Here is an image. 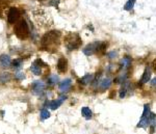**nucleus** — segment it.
<instances>
[{"mask_svg": "<svg viewBox=\"0 0 156 134\" xmlns=\"http://www.w3.org/2000/svg\"><path fill=\"white\" fill-rule=\"evenodd\" d=\"M59 39H60V32L57 30H51V31L46 32L43 35L41 40V45L43 48L46 49H50L52 46L59 44Z\"/></svg>", "mask_w": 156, "mask_h": 134, "instance_id": "1", "label": "nucleus"}, {"mask_svg": "<svg viewBox=\"0 0 156 134\" xmlns=\"http://www.w3.org/2000/svg\"><path fill=\"white\" fill-rule=\"evenodd\" d=\"M82 44V40L78 34H69L65 37V45L69 51L76 50Z\"/></svg>", "mask_w": 156, "mask_h": 134, "instance_id": "2", "label": "nucleus"}, {"mask_svg": "<svg viewBox=\"0 0 156 134\" xmlns=\"http://www.w3.org/2000/svg\"><path fill=\"white\" fill-rule=\"evenodd\" d=\"M15 34L17 35V37H19L20 40H26L29 35V27L28 24L26 23L25 20H21L18 23L15 25L14 27Z\"/></svg>", "mask_w": 156, "mask_h": 134, "instance_id": "3", "label": "nucleus"}, {"mask_svg": "<svg viewBox=\"0 0 156 134\" xmlns=\"http://www.w3.org/2000/svg\"><path fill=\"white\" fill-rule=\"evenodd\" d=\"M107 47V44L104 42H94L92 44H89L87 47L83 49V53L87 56H90V55L95 54L96 52L102 51L105 48Z\"/></svg>", "mask_w": 156, "mask_h": 134, "instance_id": "4", "label": "nucleus"}, {"mask_svg": "<svg viewBox=\"0 0 156 134\" xmlns=\"http://www.w3.org/2000/svg\"><path fill=\"white\" fill-rule=\"evenodd\" d=\"M151 110H150V105L146 104L144 106V112L142 115V118H140V121L137 124L138 128H144L147 129L148 126H150V118H151Z\"/></svg>", "mask_w": 156, "mask_h": 134, "instance_id": "5", "label": "nucleus"}, {"mask_svg": "<svg viewBox=\"0 0 156 134\" xmlns=\"http://www.w3.org/2000/svg\"><path fill=\"white\" fill-rule=\"evenodd\" d=\"M20 18V11L17 7H11L7 12V22L9 24H15Z\"/></svg>", "mask_w": 156, "mask_h": 134, "instance_id": "6", "label": "nucleus"}, {"mask_svg": "<svg viewBox=\"0 0 156 134\" xmlns=\"http://www.w3.org/2000/svg\"><path fill=\"white\" fill-rule=\"evenodd\" d=\"M42 67H47V65L45 64L42 59L39 58L31 65V67H30V71H31L34 75H40L42 73Z\"/></svg>", "mask_w": 156, "mask_h": 134, "instance_id": "7", "label": "nucleus"}, {"mask_svg": "<svg viewBox=\"0 0 156 134\" xmlns=\"http://www.w3.org/2000/svg\"><path fill=\"white\" fill-rule=\"evenodd\" d=\"M31 87H32V92H34V95L40 96V95H42V93H44L45 88H46V85L44 84V82H43V81L37 80V81H34V83H32Z\"/></svg>", "mask_w": 156, "mask_h": 134, "instance_id": "8", "label": "nucleus"}, {"mask_svg": "<svg viewBox=\"0 0 156 134\" xmlns=\"http://www.w3.org/2000/svg\"><path fill=\"white\" fill-rule=\"evenodd\" d=\"M0 65L3 69H7L12 65V59L9 55L6 54H1L0 55Z\"/></svg>", "mask_w": 156, "mask_h": 134, "instance_id": "9", "label": "nucleus"}, {"mask_svg": "<svg viewBox=\"0 0 156 134\" xmlns=\"http://www.w3.org/2000/svg\"><path fill=\"white\" fill-rule=\"evenodd\" d=\"M68 69V62L65 57H60L57 62V70L59 73H66Z\"/></svg>", "mask_w": 156, "mask_h": 134, "instance_id": "10", "label": "nucleus"}, {"mask_svg": "<svg viewBox=\"0 0 156 134\" xmlns=\"http://www.w3.org/2000/svg\"><path fill=\"white\" fill-rule=\"evenodd\" d=\"M71 84H72L71 79L67 78V79H65L64 81L60 82V84H59V90H60V92H62V93L68 92V90H70V87H71Z\"/></svg>", "mask_w": 156, "mask_h": 134, "instance_id": "11", "label": "nucleus"}, {"mask_svg": "<svg viewBox=\"0 0 156 134\" xmlns=\"http://www.w3.org/2000/svg\"><path fill=\"white\" fill-rule=\"evenodd\" d=\"M150 77H151V69L149 67H147L145 69V72H144V74H143L142 79H140V83H142V84L147 83L150 80Z\"/></svg>", "mask_w": 156, "mask_h": 134, "instance_id": "12", "label": "nucleus"}, {"mask_svg": "<svg viewBox=\"0 0 156 134\" xmlns=\"http://www.w3.org/2000/svg\"><path fill=\"white\" fill-rule=\"evenodd\" d=\"M110 84H112V79H110V78H105V79H103L102 81L100 82L99 87H100V90H105L110 86Z\"/></svg>", "mask_w": 156, "mask_h": 134, "instance_id": "13", "label": "nucleus"}, {"mask_svg": "<svg viewBox=\"0 0 156 134\" xmlns=\"http://www.w3.org/2000/svg\"><path fill=\"white\" fill-rule=\"evenodd\" d=\"M93 79H94V76H93L92 74H87V75H84L81 79H80V82H81L83 85H87L93 81Z\"/></svg>", "mask_w": 156, "mask_h": 134, "instance_id": "14", "label": "nucleus"}, {"mask_svg": "<svg viewBox=\"0 0 156 134\" xmlns=\"http://www.w3.org/2000/svg\"><path fill=\"white\" fill-rule=\"evenodd\" d=\"M62 101L60 100V99H58V100H53V101H51V102L49 103L48 106H49L50 109L55 110V109H57V108H58L60 105H62Z\"/></svg>", "mask_w": 156, "mask_h": 134, "instance_id": "15", "label": "nucleus"}, {"mask_svg": "<svg viewBox=\"0 0 156 134\" xmlns=\"http://www.w3.org/2000/svg\"><path fill=\"white\" fill-rule=\"evenodd\" d=\"M11 80V74L7 72H4V73H1L0 74V83H6Z\"/></svg>", "mask_w": 156, "mask_h": 134, "instance_id": "16", "label": "nucleus"}, {"mask_svg": "<svg viewBox=\"0 0 156 134\" xmlns=\"http://www.w3.org/2000/svg\"><path fill=\"white\" fill-rule=\"evenodd\" d=\"M121 65H122L123 69H128L131 65V58L129 56H125L124 58L121 60Z\"/></svg>", "mask_w": 156, "mask_h": 134, "instance_id": "17", "label": "nucleus"}, {"mask_svg": "<svg viewBox=\"0 0 156 134\" xmlns=\"http://www.w3.org/2000/svg\"><path fill=\"white\" fill-rule=\"evenodd\" d=\"M81 113H82V115L87 118V120H90V118H92V115H93V112H92V110L90 109L89 107H83L81 109Z\"/></svg>", "mask_w": 156, "mask_h": 134, "instance_id": "18", "label": "nucleus"}, {"mask_svg": "<svg viewBox=\"0 0 156 134\" xmlns=\"http://www.w3.org/2000/svg\"><path fill=\"white\" fill-rule=\"evenodd\" d=\"M12 68H14V69L19 71L22 68V65H23V62H22V59H20V58L15 59L14 62H12Z\"/></svg>", "mask_w": 156, "mask_h": 134, "instance_id": "19", "label": "nucleus"}, {"mask_svg": "<svg viewBox=\"0 0 156 134\" xmlns=\"http://www.w3.org/2000/svg\"><path fill=\"white\" fill-rule=\"evenodd\" d=\"M58 81H59V78H58V76H56V75H51L48 78V84L49 85H54V84H56Z\"/></svg>", "mask_w": 156, "mask_h": 134, "instance_id": "20", "label": "nucleus"}, {"mask_svg": "<svg viewBox=\"0 0 156 134\" xmlns=\"http://www.w3.org/2000/svg\"><path fill=\"white\" fill-rule=\"evenodd\" d=\"M135 1H136V0H128L127 3L125 4V6H124L125 11H131L135 4Z\"/></svg>", "mask_w": 156, "mask_h": 134, "instance_id": "21", "label": "nucleus"}, {"mask_svg": "<svg viewBox=\"0 0 156 134\" xmlns=\"http://www.w3.org/2000/svg\"><path fill=\"white\" fill-rule=\"evenodd\" d=\"M41 118L43 120H47V118H50V112L46 109V108H43L41 110Z\"/></svg>", "mask_w": 156, "mask_h": 134, "instance_id": "22", "label": "nucleus"}, {"mask_svg": "<svg viewBox=\"0 0 156 134\" xmlns=\"http://www.w3.org/2000/svg\"><path fill=\"white\" fill-rule=\"evenodd\" d=\"M6 4L7 3L4 0H0V18H2V16H3V9Z\"/></svg>", "mask_w": 156, "mask_h": 134, "instance_id": "23", "label": "nucleus"}, {"mask_svg": "<svg viewBox=\"0 0 156 134\" xmlns=\"http://www.w3.org/2000/svg\"><path fill=\"white\" fill-rule=\"evenodd\" d=\"M127 86H128V83H124V87L121 90L120 92V98H124L126 96V93H127Z\"/></svg>", "mask_w": 156, "mask_h": 134, "instance_id": "24", "label": "nucleus"}, {"mask_svg": "<svg viewBox=\"0 0 156 134\" xmlns=\"http://www.w3.org/2000/svg\"><path fill=\"white\" fill-rule=\"evenodd\" d=\"M15 78L18 80H23L25 78V75L22 72H20V71H17L16 74H15Z\"/></svg>", "mask_w": 156, "mask_h": 134, "instance_id": "25", "label": "nucleus"}, {"mask_svg": "<svg viewBox=\"0 0 156 134\" xmlns=\"http://www.w3.org/2000/svg\"><path fill=\"white\" fill-rule=\"evenodd\" d=\"M108 57H109L110 59H112V58H115V57H117L118 56V51H110L109 53H108Z\"/></svg>", "mask_w": 156, "mask_h": 134, "instance_id": "26", "label": "nucleus"}, {"mask_svg": "<svg viewBox=\"0 0 156 134\" xmlns=\"http://www.w3.org/2000/svg\"><path fill=\"white\" fill-rule=\"evenodd\" d=\"M151 85H152V86H156V77L154 78V79H152L151 80Z\"/></svg>", "mask_w": 156, "mask_h": 134, "instance_id": "27", "label": "nucleus"}, {"mask_svg": "<svg viewBox=\"0 0 156 134\" xmlns=\"http://www.w3.org/2000/svg\"><path fill=\"white\" fill-rule=\"evenodd\" d=\"M153 68H154V71L156 73V58L154 59V62H153Z\"/></svg>", "mask_w": 156, "mask_h": 134, "instance_id": "28", "label": "nucleus"}, {"mask_svg": "<svg viewBox=\"0 0 156 134\" xmlns=\"http://www.w3.org/2000/svg\"><path fill=\"white\" fill-rule=\"evenodd\" d=\"M4 1H5L6 3H9V2H12V1H14V0H4Z\"/></svg>", "mask_w": 156, "mask_h": 134, "instance_id": "29", "label": "nucleus"}]
</instances>
